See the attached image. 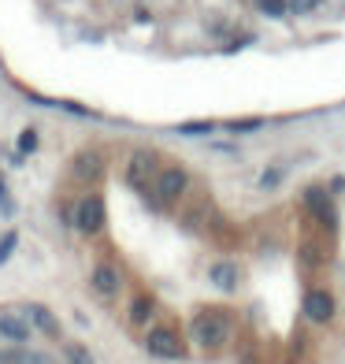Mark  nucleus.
Returning <instances> with one entry per match:
<instances>
[{
  "mask_svg": "<svg viewBox=\"0 0 345 364\" xmlns=\"http://www.w3.org/2000/svg\"><path fill=\"white\" fill-rule=\"evenodd\" d=\"M190 335L201 350H223L226 338H230V316L219 309H201L190 320Z\"/></svg>",
  "mask_w": 345,
  "mask_h": 364,
  "instance_id": "1",
  "label": "nucleus"
},
{
  "mask_svg": "<svg viewBox=\"0 0 345 364\" xmlns=\"http://www.w3.org/2000/svg\"><path fill=\"white\" fill-rule=\"evenodd\" d=\"M305 208H308V216L327 230V235H338V208H334L331 190L308 186V190H305Z\"/></svg>",
  "mask_w": 345,
  "mask_h": 364,
  "instance_id": "2",
  "label": "nucleus"
},
{
  "mask_svg": "<svg viewBox=\"0 0 345 364\" xmlns=\"http://www.w3.org/2000/svg\"><path fill=\"white\" fill-rule=\"evenodd\" d=\"M145 350L160 360H182L186 357V342L178 338V331L171 327H153L149 335H145Z\"/></svg>",
  "mask_w": 345,
  "mask_h": 364,
  "instance_id": "3",
  "label": "nucleus"
},
{
  "mask_svg": "<svg viewBox=\"0 0 345 364\" xmlns=\"http://www.w3.org/2000/svg\"><path fill=\"white\" fill-rule=\"evenodd\" d=\"M75 227H78V235H97V230H104V201L101 197H82L75 205Z\"/></svg>",
  "mask_w": 345,
  "mask_h": 364,
  "instance_id": "4",
  "label": "nucleus"
},
{
  "mask_svg": "<svg viewBox=\"0 0 345 364\" xmlns=\"http://www.w3.org/2000/svg\"><path fill=\"white\" fill-rule=\"evenodd\" d=\"M190 190V171L186 168H163L160 175H156V197L163 205H171V201H178Z\"/></svg>",
  "mask_w": 345,
  "mask_h": 364,
  "instance_id": "5",
  "label": "nucleus"
},
{
  "mask_svg": "<svg viewBox=\"0 0 345 364\" xmlns=\"http://www.w3.org/2000/svg\"><path fill=\"white\" fill-rule=\"evenodd\" d=\"M305 316L312 320V323H331L334 320V297H331V290H308L305 294Z\"/></svg>",
  "mask_w": 345,
  "mask_h": 364,
  "instance_id": "6",
  "label": "nucleus"
},
{
  "mask_svg": "<svg viewBox=\"0 0 345 364\" xmlns=\"http://www.w3.org/2000/svg\"><path fill=\"white\" fill-rule=\"evenodd\" d=\"M126 175H130V182H134V186H145L149 178H156V175H160L156 153H149V149H138V153L130 156V164H126Z\"/></svg>",
  "mask_w": 345,
  "mask_h": 364,
  "instance_id": "7",
  "label": "nucleus"
},
{
  "mask_svg": "<svg viewBox=\"0 0 345 364\" xmlns=\"http://www.w3.org/2000/svg\"><path fill=\"white\" fill-rule=\"evenodd\" d=\"M89 283H93V290L101 294V297H119L123 275H119V268H115V264H97L93 275H89Z\"/></svg>",
  "mask_w": 345,
  "mask_h": 364,
  "instance_id": "8",
  "label": "nucleus"
},
{
  "mask_svg": "<svg viewBox=\"0 0 345 364\" xmlns=\"http://www.w3.org/2000/svg\"><path fill=\"white\" fill-rule=\"evenodd\" d=\"M30 331L34 327H30L26 316H19V312H0V338L23 346V342H30Z\"/></svg>",
  "mask_w": 345,
  "mask_h": 364,
  "instance_id": "9",
  "label": "nucleus"
},
{
  "mask_svg": "<svg viewBox=\"0 0 345 364\" xmlns=\"http://www.w3.org/2000/svg\"><path fill=\"white\" fill-rule=\"evenodd\" d=\"M208 279H212V287H216V290L234 294L238 283H241V272H238V264H234V260H219V264H212Z\"/></svg>",
  "mask_w": 345,
  "mask_h": 364,
  "instance_id": "10",
  "label": "nucleus"
},
{
  "mask_svg": "<svg viewBox=\"0 0 345 364\" xmlns=\"http://www.w3.org/2000/svg\"><path fill=\"white\" fill-rule=\"evenodd\" d=\"M26 320H30V327H34V331H41V335L60 338V320H56L45 305H30V309H26Z\"/></svg>",
  "mask_w": 345,
  "mask_h": 364,
  "instance_id": "11",
  "label": "nucleus"
},
{
  "mask_svg": "<svg viewBox=\"0 0 345 364\" xmlns=\"http://www.w3.org/2000/svg\"><path fill=\"white\" fill-rule=\"evenodd\" d=\"M104 171V156L101 153H78L75 160V178H97Z\"/></svg>",
  "mask_w": 345,
  "mask_h": 364,
  "instance_id": "12",
  "label": "nucleus"
},
{
  "mask_svg": "<svg viewBox=\"0 0 345 364\" xmlns=\"http://www.w3.org/2000/svg\"><path fill=\"white\" fill-rule=\"evenodd\" d=\"M153 312H156V301H153L149 294H138L134 301H130V323H134V327L149 323V320H153Z\"/></svg>",
  "mask_w": 345,
  "mask_h": 364,
  "instance_id": "13",
  "label": "nucleus"
},
{
  "mask_svg": "<svg viewBox=\"0 0 345 364\" xmlns=\"http://www.w3.org/2000/svg\"><path fill=\"white\" fill-rule=\"evenodd\" d=\"M283 178H286V168H278V164H275V168H268L264 175L256 178V186L260 190H278V186H283Z\"/></svg>",
  "mask_w": 345,
  "mask_h": 364,
  "instance_id": "14",
  "label": "nucleus"
},
{
  "mask_svg": "<svg viewBox=\"0 0 345 364\" xmlns=\"http://www.w3.org/2000/svg\"><path fill=\"white\" fill-rule=\"evenodd\" d=\"M63 357H67V364H97V360L89 357L86 346H78V342H67V346H63Z\"/></svg>",
  "mask_w": 345,
  "mask_h": 364,
  "instance_id": "15",
  "label": "nucleus"
},
{
  "mask_svg": "<svg viewBox=\"0 0 345 364\" xmlns=\"http://www.w3.org/2000/svg\"><path fill=\"white\" fill-rule=\"evenodd\" d=\"M256 11L271 15V19H283V15L290 11V0H256Z\"/></svg>",
  "mask_w": 345,
  "mask_h": 364,
  "instance_id": "16",
  "label": "nucleus"
},
{
  "mask_svg": "<svg viewBox=\"0 0 345 364\" xmlns=\"http://www.w3.org/2000/svg\"><path fill=\"white\" fill-rule=\"evenodd\" d=\"M323 4V0H290V11H297V15H308V11H316Z\"/></svg>",
  "mask_w": 345,
  "mask_h": 364,
  "instance_id": "17",
  "label": "nucleus"
},
{
  "mask_svg": "<svg viewBox=\"0 0 345 364\" xmlns=\"http://www.w3.org/2000/svg\"><path fill=\"white\" fill-rule=\"evenodd\" d=\"M34 149H38V134L34 130H23L19 134V153H34Z\"/></svg>",
  "mask_w": 345,
  "mask_h": 364,
  "instance_id": "18",
  "label": "nucleus"
},
{
  "mask_svg": "<svg viewBox=\"0 0 345 364\" xmlns=\"http://www.w3.org/2000/svg\"><path fill=\"white\" fill-rule=\"evenodd\" d=\"M15 242H19V235H15V230H11V235H4V242H0V264H4V260L11 257V250H15Z\"/></svg>",
  "mask_w": 345,
  "mask_h": 364,
  "instance_id": "19",
  "label": "nucleus"
},
{
  "mask_svg": "<svg viewBox=\"0 0 345 364\" xmlns=\"http://www.w3.org/2000/svg\"><path fill=\"white\" fill-rule=\"evenodd\" d=\"M19 364H56V360L48 357V353H34V350H30V353L19 357Z\"/></svg>",
  "mask_w": 345,
  "mask_h": 364,
  "instance_id": "20",
  "label": "nucleus"
},
{
  "mask_svg": "<svg viewBox=\"0 0 345 364\" xmlns=\"http://www.w3.org/2000/svg\"><path fill=\"white\" fill-rule=\"evenodd\" d=\"M178 130H182V134H208V130H212V123H182Z\"/></svg>",
  "mask_w": 345,
  "mask_h": 364,
  "instance_id": "21",
  "label": "nucleus"
},
{
  "mask_svg": "<svg viewBox=\"0 0 345 364\" xmlns=\"http://www.w3.org/2000/svg\"><path fill=\"white\" fill-rule=\"evenodd\" d=\"M260 119H234V123H226V130H256Z\"/></svg>",
  "mask_w": 345,
  "mask_h": 364,
  "instance_id": "22",
  "label": "nucleus"
},
{
  "mask_svg": "<svg viewBox=\"0 0 345 364\" xmlns=\"http://www.w3.org/2000/svg\"><path fill=\"white\" fill-rule=\"evenodd\" d=\"M341 190H345V175H334V178H331V197L341 193Z\"/></svg>",
  "mask_w": 345,
  "mask_h": 364,
  "instance_id": "23",
  "label": "nucleus"
}]
</instances>
